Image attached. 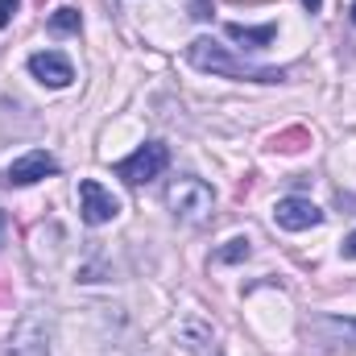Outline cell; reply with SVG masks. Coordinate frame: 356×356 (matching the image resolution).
I'll list each match as a JSON object with an SVG mask.
<instances>
[{
  "instance_id": "5",
  "label": "cell",
  "mask_w": 356,
  "mask_h": 356,
  "mask_svg": "<svg viewBox=\"0 0 356 356\" xmlns=\"http://www.w3.org/2000/svg\"><path fill=\"white\" fill-rule=\"evenodd\" d=\"M29 75L38 83H46V88H67L75 79V67L58 50H38V54H29Z\"/></svg>"
},
{
  "instance_id": "1",
  "label": "cell",
  "mask_w": 356,
  "mask_h": 356,
  "mask_svg": "<svg viewBox=\"0 0 356 356\" xmlns=\"http://www.w3.org/2000/svg\"><path fill=\"white\" fill-rule=\"evenodd\" d=\"M186 58H191V67L211 71V75H224V79H245V83H282L286 79V71H277V67H253V63L236 58L232 50L216 46L211 38H195L186 46Z\"/></svg>"
},
{
  "instance_id": "2",
  "label": "cell",
  "mask_w": 356,
  "mask_h": 356,
  "mask_svg": "<svg viewBox=\"0 0 356 356\" xmlns=\"http://www.w3.org/2000/svg\"><path fill=\"white\" fill-rule=\"evenodd\" d=\"M166 207L175 211V220L182 224H203L216 207V191L203 182V178H175L170 191H166Z\"/></svg>"
},
{
  "instance_id": "3",
  "label": "cell",
  "mask_w": 356,
  "mask_h": 356,
  "mask_svg": "<svg viewBox=\"0 0 356 356\" xmlns=\"http://www.w3.org/2000/svg\"><path fill=\"white\" fill-rule=\"evenodd\" d=\"M166 166H170V149L162 141H145L137 154H129L124 162H116V178H124L129 186H141V182L158 178Z\"/></svg>"
},
{
  "instance_id": "10",
  "label": "cell",
  "mask_w": 356,
  "mask_h": 356,
  "mask_svg": "<svg viewBox=\"0 0 356 356\" xmlns=\"http://www.w3.org/2000/svg\"><path fill=\"white\" fill-rule=\"evenodd\" d=\"M224 33H228L232 42H241L245 50H266L269 42L277 38V25H273V21H266V25H236V21H228Z\"/></svg>"
},
{
  "instance_id": "9",
  "label": "cell",
  "mask_w": 356,
  "mask_h": 356,
  "mask_svg": "<svg viewBox=\"0 0 356 356\" xmlns=\"http://www.w3.org/2000/svg\"><path fill=\"white\" fill-rule=\"evenodd\" d=\"M4 356H46V336H42V327H38L33 319L17 323V327H13V336H8Z\"/></svg>"
},
{
  "instance_id": "13",
  "label": "cell",
  "mask_w": 356,
  "mask_h": 356,
  "mask_svg": "<svg viewBox=\"0 0 356 356\" xmlns=\"http://www.w3.org/2000/svg\"><path fill=\"white\" fill-rule=\"evenodd\" d=\"M307 141H311V137H307V129H290V133H282L273 145H277V149H286V154H298Z\"/></svg>"
},
{
  "instance_id": "12",
  "label": "cell",
  "mask_w": 356,
  "mask_h": 356,
  "mask_svg": "<svg viewBox=\"0 0 356 356\" xmlns=\"http://www.w3.org/2000/svg\"><path fill=\"white\" fill-rule=\"evenodd\" d=\"M50 29L54 33H79V8H58L50 17Z\"/></svg>"
},
{
  "instance_id": "8",
  "label": "cell",
  "mask_w": 356,
  "mask_h": 356,
  "mask_svg": "<svg viewBox=\"0 0 356 356\" xmlns=\"http://www.w3.org/2000/svg\"><path fill=\"white\" fill-rule=\"evenodd\" d=\"M50 175H58V162H54V154H46V149H33V154L17 158V162L8 166L4 182H8V186H29V182H42V178H50Z\"/></svg>"
},
{
  "instance_id": "7",
  "label": "cell",
  "mask_w": 356,
  "mask_h": 356,
  "mask_svg": "<svg viewBox=\"0 0 356 356\" xmlns=\"http://www.w3.org/2000/svg\"><path fill=\"white\" fill-rule=\"evenodd\" d=\"M311 332H315V340L327 353H340V348L356 353V319L353 315H323V319H315Z\"/></svg>"
},
{
  "instance_id": "16",
  "label": "cell",
  "mask_w": 356,
  "mask_h": 356,
  "mask_svg": "<svg viewBox=\"0 0 356 356\" xmlns=\"http://www.w3.org/2000/svg\"><path fill=\"white\" fill-rule=\"evenodd\" d=\"M302 8H307V13H319V8H323V0H302Z\"/></svg>"
},
{
  "instance_id": "15",
  "label": "cell",
  "mask_w": 356,
  "mask_h": 356,
  "mask_svg": "<svg viewBox=\"0 0 356 356\" xmlns=\"http://www.w3.org/2000/svg\"><path fill=\"white\" fill-rule=\"evenodd\" d=\"M344 257H353L356 261V228L348 232V241H344Z\"/></svg>"
},
{
  "instance_id": "18",
  "label": "cell",
  "mask_w": 356,
  "mask_h": 356,
  "mask_svg": "<svg viewBox=\"0 0 356 356\" xmlns=\"http://www.w3.org/2000/svg\"><path fill=\"white\" fill-rule=\"evenodd\" d=\"M353 25H356V4H353Z\"/></svg>"
},
{
  "instance_id": "17",
  "label": "cell",
  "mask_w": 356,
  "mask_h": 356,
  "mask_svg": "<svg viewBox=\"0 0 356 356\" xmlns=\"http://www.w3.org/2000/svg\"><path fill=\"white\" fill-rule=\"evenodd\" d=\"M0 249H4V211H0Z\"/></svg>"
},
{
  "instance_id": "11",
  "label": "cell",
  "mask_w": 356,
  "mask_h": 356,
  "mask_svg": "<svg viewBox=\"0 0 356 356\" xmlns=\"http://www.w3.org/2000/svg\"><path fill=\"white\" fill-rule=\"evenodd\" d=\"M253 249H249V236H232L224 249H216V266H232V261H245Z\"/></svg>"
},
{
  "instance_id": "4",
  "label": "cell",
  "mask_w": 356,
  "mask_h": 356,
  "mask_svg": "<svg viewBox=\"0 0 356 356\" xmlns=\"http://www.w3.org/2000/svg\"><path fill=\"white\" fill-rule=\"evenodd\" d=\"M79 211H83V224L99 228V224L116 220L120 203H116V195H112V191H104L95 178H83V182H79Z\"/></svg>"
},
{
  "instance_id": "6",
  "label": "cell",
  "mask_w": 356,
  "mask_h": 356,
  "mask_svg": "<svg viewBox=\"0 0 356 356\" xmlns=\"http://www.w3.org/2000/svg\"><path fill=\"white\" fill-rule=\"evenodd\" d=\"M273 220H277V228H286V232H307V228L323 224V211H319L311 199H298V195H290V199H277V207H273Z\"/></svg>"
},
{
  "instance_id": "14",
  "label": "cell",
  "mask_w": 356,
  "mask_h": 356,
  "mask_svg": "<svg viewBox=\"0 0 356 356\" xmlns=\"http://www.w3.org/2000/svg\"><path fill=\"white\" fill-rule=\"evenodd\" d=\"M17 4H21V0H0V29H4L8 21H13V13H17Z\"/></svg>"
}]
</instances>
